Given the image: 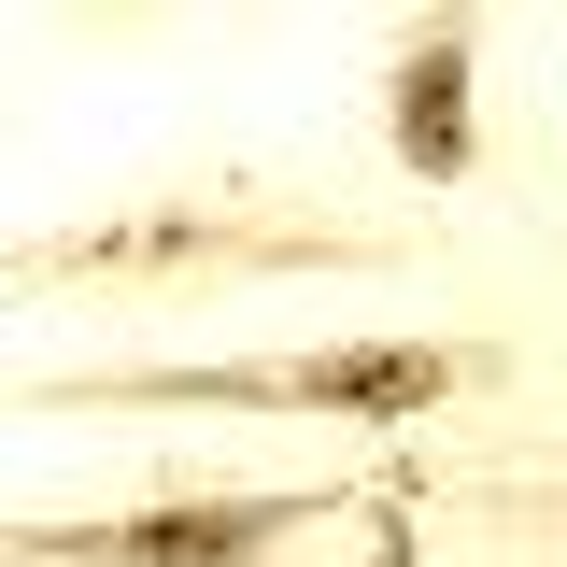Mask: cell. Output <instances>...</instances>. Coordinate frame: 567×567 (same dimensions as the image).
<instances>
[{
	"mask_svg": "<svg viewBox=\"0 0 567 567\" xmlns=\"http://www.w3.org/2000/svg\"><path fill=\"white\" fill-rule=\"evenodd\" d=\"M511 383V341H425V327H354V341L284 354H156V369H71L43 412H327V425H425L454 398Z\"/></svg>",
	"mask_w": 567,
	"mask_h": 567,
	"instance_id": "cell-1",
	"label": "cell"
},
{
	"mask_svg": "<svg viewBox=\"0 0 567 567\" xmlns=\"http://www.w3.org/2000/svg\"><path fill=\"white\" fill-rule=\"evenodd\" d=\"M369 256V227H327V213H270L241 171L227 185H156V199H114V213H71L43 241H14V284H43V298H100V284H241V270H341Z\"/></svg>",
	"mask_w": 567,
	"mask_h": 567,
	"instance_id": "cell-2",
	"label": "cell"
},
{
	"mask_svg": "<svg viewBox=\"0 0 567 567\" xmlns=\"http://www.w3.org/2000/svg\"><path fill=\"white\" fill-rule=\"evenodd\" d=\"M369 496L341 483H171L142 511H71V525H14V567H284L312 525H341Z\"/></svg>",
	"mask_w": 567,
	"mask_h": 567,
	"instance_id": "cell-3",
	"label": "cell"
},
{
	"mask_svg": "<svg viewBox=\"0 0 567 567\" xmlns=\"http://www.w3.org/2000/svg\"><path fill=\"white\" fill-rule=\"evenodd\" d=\"M383 156L412 185H468L483 171V14L468 0H425L383 58Z\"/></svg>",
	"mask_w": 567,
	"mask_h": 567,
	"instance_id": "cell-4",
	"label": "cell"
}]
</instances>
